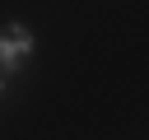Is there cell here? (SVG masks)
<instances>
[{"mask_svg":"<svg viewBox=\"0 0 149 140\" xmlns=\"http://www.w3.org/2000/svg\"><path fill=\"white\" fill-rule=\"evenodd\" d=\"M33 47H37V42H33V33H28L23 23H5V28H0V51H9V56H19V61H28V56H33Z\"/></svg>","mask_w":149,"mask_h":140,"instance_id":"6da1fadb","label":"cell"},{"mask_svg":"<svg viewBox=\"0 0 149 140\" xmlns=\"http://www.w3.org/2000/svg\"><path fill=\"white\" fill-rule=\"evenodd\" d=\"M0 93H5V75H0Z\"/></svg>","mask_w":149,"mask_h":140,"instance_id":"7a4b0ae2","label":"cell"}]
</instances>
